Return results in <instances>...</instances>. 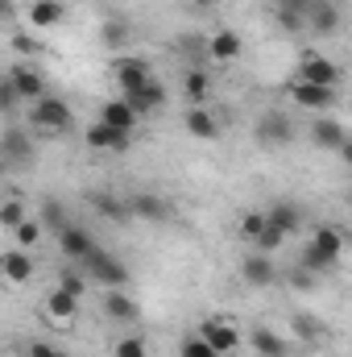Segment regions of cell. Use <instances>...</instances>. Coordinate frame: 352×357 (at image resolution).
I'll return each mask as SVG.
<instances>
[{
	"instance_id": "f1b7e54d",
	"label": "cell",
	"mask_w": 352,
	"mask_h": 357,
	"mask_svg": "<svg viewBox=\"0 0 352 357\" xmlns=\"http://www.w3.org/2000/svg\"><path fill=\"white\" fill-rule=\"evenodd\" d=\"M182 88H186V96H191V104H203V100H207V91H211V79H207V71H203V67H186Z\"/></svg>"
},
{
	"instance_id": "7a4b0ae2",
	"label": "cell",
	"mask_w": 352,
	"mask_h": 357,
	"mask_svg": "<svg viewBox=\"0 0 352 357\" xmlns=\"http://www.w3.org/2000/svg\"><path fill=\"white\" fill-rule=\"evenodd\" d=\"M29 125L33 129H42V133H67L71 125H75V108L63 100V96H42V100H33L29 104Z\"/></svg>"
},
{
	"instance_id": "9c48e42d",
	"label": "cell",
	"mask_w": 352,
	"mask_h": 357,
	"mask_svg": "<svg viewBox=\"0 0 352 357\" xmlns=\"http://www.w3.org/2000/svg\"><path fill=\"white\" fill-rule=\"evenodd\" d=\"M340 25H344L340 0H315V4H311V13H307V29H311L315 38H332V33H340Z\"/></svg>"
},
{
	"instance_id": "7c38bea8",
	"label": "cell",
	"mask_w": 352,
	"mask_h": 357,
	"mask_svg": "<svg viewBox=\"0 0 352 357\" xmlns=\"http://www.w3.org/2000/svg\"><path fill=\"white\" fill-rule=\"evenodd\" d=\"M125 104H129L137 116H154L158 108H166V84L150 75V79H145L137 91H129V96H125Z\"/></svg>"
},
{
	"instance_id": "e0dca14e",
	"label": "cell",
	"mask_w": 352,
	"mask_h": 357,
	"mask_svg": "<svg viewBox=\"0 0 352 357\" xmlns=\"http://www.w3.org/2000/svg\"><path fill=\"white\" fill-rule=\"evenodd\" d=\"M88 146L91 150H104V154H125L129 146H133V133H125V129H112V125H91L88 129Z\"/></svg>"
},
{
	"instance_id": "b9f144b4",
	"label": "cell",
	"mask_w": 352,
	"mask_h": 357,
	"mask_svg": "<svg viewBox=\"0 0 352 357\" xmlns=\"http://www.w3.org/2000/svg\"><path fill=\"white\" fill-rule=\"evenodd\" d=\"M13 46H17V54H42V50H46L33 33H17V38H13Z\"/></svg>"
},
{
	"instance_id": "5bb4252c",
	"label": "cell",
	"mask_w": 352,
	"mask_h": 357,
	"mask_svg": "<svg viewBox=\"0 0 352 357\" xmlns=\"http://www.w3.org/2000/svg\"><path fill=\"white\" fill-rule=\"evenodd\" d=\"M129 212H133V220H154V225H162V220L175 216V208H170L162 195H154V191H137V195H129Z\"/></svg>"
},
{
	"instance_id": "6da1fadb",
	"label": "cell",
	"mask_w": 352,
	"mask_h": 357,
	"mask_svg": "<svg viewBox=\"0 0 352 357\" xmlns=\"http://www.w3.org/2000/svg\"><path fill=\"white\" fill-rule=\"evenodd\" d=\"M344 245H349V241H344V233H340L336 225H319V229H315V237H311V245L303 250L298 266L311 270V274L319 278V274H328V270L344 258Z\"/></svg>"
},
{
	"instance_id": "7402d4cb",
	"label": "cell",
	"mask_w": 352,
	"mask_h": 357,
	"mask_svg": "<svg viewBox=\"0 0 352 357\" xmlns=\"http://www.w3.org/2000/svg\"><path fill=\"white\" fill-rule=\"evenodd\" d=\"M241 278L249 282V287H269L273 278H278V266H273V258L269 254H245V262H241Z\"/></svg>"
},
{
	"instance_id": "836d02e7",
	"label": "cell",
	"mask_w": 352,
	"mask_h": 357,
	"mask_svg": "<svg viewBox=\"0 0 352 357\" xmlns=\"http://www.w3.org/2000/svg\"><path fill=\"white\" fill-rule=\"evenodd\" d=\"M25 216H29V212H25V204H21V199H4V204H0V229H8V233H13Z\"/></svg>"
},
{
	"instance_id": "ab89813d",
	"label": "cell",
	"mask_w": 352,
	"mask_h": 357,
	"mask_svg": "<svg viewBox=\"0 0 352 357\" xmlns=\"http://www.w3.org/2000/svg\"><path fill=\"white\" fill-rule=\"evenodd\" d=\"M21 108V100H17V91L8 84V75H0V112H17Z\"/></svg>"
},
{
	"instance_id": "277c9868",
	"label": "cell",
	"mask_w": 352,
	"mask_h": 357,
	"mask_svg": "<svg viewBox=\"0 0 352 357\" xmlns=\"http://www.w3.org/2000/svg\"><path fill=\"white\" fill-rule=\"evenodd\" d=\"M294 79H303V84H319V88H340V79H344V71L328 59V54H319V50H307L303 59H298V71H294Z\"/></svg>"
},
{
	"instance_id": "4fadbf2b",
	"label": "cell",
	"mask_w": 352,
	"mask_h": 357,
	"mask_svg": "<svg viewBox=\"0 0 352 357\" xmlns=\"http://www.w3.org/2000/svg\"><path fill=\"white\" fill-rule=\"evenodd\" d=\"M54 237H58V250H63V258H67V262H75V266L88 258L91 250H95V237H91L88 229H79V225H63Z\"/></svg>"
},
{
	"instance_id": "2e32d148",
	"label": "cell",
	"mask_w": 352,
	"mask_h": 357,
	"mask_svg": "<svg viewBox=\"0 0 352 357\" xmlns=\"http://www.w3.org/2000/svg\"><path fill=\"white\" fill-rule=\"evenodd\" d=\"M88 204H91V212H99V216H104V220H112V225H129V220H133L129 199H125V195H116V191H91Z\"/></svg>"
},
{
	"instance_id": "4316f807",
	"label": "cell",
	"mask_w": 352,
	"mask_h": 357,
	"mask_svg": "<svg viewBox=\"0 0 352 357\" xmlns=\"http://www.w3.org/2000/svg\"><path fill=\"white\" fill-rule=\"evenodd\" d=\"M249 345H253L257 357H290L286 337H278L273 328H253V333H249Z\"/></svg>"
},
{
	"instance_id": "ffe728a7",
	"label": "cell",
	"mask_w": 352,
	"mask_h": 357,
	"mask_svg": "<svg viewBox=\"0 0 352 357\" xmlns=\"http://www.w3.org/2000/svg\"><path fill=\"white\" fill-rule=\"evenodd\" d=\"M137 112L125 104V96H112V100H104L99 104V125H112V129H125V133H133L137 129Z\"/></svg>"
},
{
	"instance_id": "f546056e",
	"label": "cell",
	"mask_w": 352,
	"mask_h": 357,
	"mask_svg": "<svg viewBox=\"0 0 352 357\" xmlns=\"http://www.w3.org/2000/svg\"><path fill=\"white\" fill-rule=\"evenodd\" d=\"M99 42H104L108 50H120V46L129 42V21H125V17H108L104 29H99Z\"/></svg>"
},
{
	"instance_id": "d6a6232c",
	"label": "cell",
	"mask_w": 352,
	"mask_h": 357,
	"mask_svg": "<svg viewBox=\"0 0 352 357\" xmlns=\"http://www.w3.org/2000/svg\"><path fill=\"white\" fill-rule=\"evenodd\" d=\"M241 237H245V245H253L257 237H262V229H265V212H257V208H249L245 216H241Z\"/></svg>"
},
{
	"instance_id": "bcb514c9",
	"label": "cell",
	"mask_w": 352,
	"mask_h": 357,
	"mask_svg": "<svg viewBox=\"0 0 352 357\" xmlns=\"http://www.w3.org/2000/svg\"><path fill=\"white\" fill-rule=\"evenodd\" d=\"M191 4H195V8H216L220 0H191Z\"/></svg>"
},
{
	"instance_id": "74e56055",
	"label": "cell",
	"mask_w": 352,
	"mask_h": 357,
	"mask_svg": "<svg viewBox=\"0 0 352 357\" xmlns=\"http://www.w3.org/2000/svg\"><path fill=\"white\" fill-rule=\"evenodd\" d=\"M112 357H150V349H145V341H141V337H125V341H116Z\"/></svg>"
},
{
	"instance_id": "8992f818",
	"label": "cell",
	"mask_w": 352,
	"mask_h": 357,
	"mask_svg": "<svg viewBox=\"0 0 352 357\" xmlns=\"http://www.w3.org/2000/svg\"><path fill=\"white\" fill-rule=\"evenodd\" d=\"M257 142L265 150H282V146L294 142V125H290V116L282 108H265L257 116Z\"/></svg>"
},
{
	"instance_id": "7dc6e473",
	"label": "cell",
	"mask_w": 352,
	"mask_h": 357,
	"mask_svg": "<svg viewBox=\"0 0 352 357\" xmlns=\"http://www.w3.org/2000/svg\"><path fill=\"white\" fill-rule=\"evenodd\" d=\"M8 8H13V4H8V0H0V17H8Z\"/></svg>"
},
{
	"instance_id": "d590c367",
	"label": "cell",
	"mask_w": 352,
	"mask_h": 357,
	"mask_svg": "<svg viewBox=\"0 0 352 357\" xmlns=\"http://www.w3.org/2000/svg\"><path fill=\"white\" fill-rule=\"evenodd\" d=\"M282 245H286V233H278V229L265 220V229H262V237L253 241V250H257V254H273V250H282Z\"/></svg>"
},
{
	"instance_id": "ee69618b",
	"label": "cell",
	"mask_w": 352,
	"mask_h": 357,
	"mask_svg": "<svg viewBox=\"0 0 352 357\" xmlns=\"http://www.w3.org/2000/svg\"><path fill=\"white\" fill-rule=\"evenodd\" d=\"M25 357H63V349L50 345V341H29V354Z\"/></svg>"
},
{
	"instance_id": "603a6c76",
	"label": "cell",
	"mask_w": 352,
	"mask_h": 357,
	"mask_svg": "<svg viewBox=\"0 0 352 357\" xmlns=\"http://www.w3.org/2000/svg\"><path fill=\"white\" fill-rule=\"evenodd\" d=\"M241 50H245V42L237 29H216L207 38V59H216V63H232V59H241Z\"/></svg>"
},
{
	"instance_id": "c3c4849f",
	"label": "cell",
	"mask_w": 352,
	"mask_h": 357,
	"mask_svg": "<svg viewBox=\"0 0 352 357\" xmlns=\"http://www.w3.org/2000/svg\"><path fill=\"white\" fill-rule=\"evenodd\" d=\"M4 175H8V167H4V158H0V178H4Z\"/></svg>"
},
{
	"instance_id": "ba28073f",
	"label": "cell",
	"mask_w": 352,
	"mask_h": 357,
	"mask_svg": "<svg viewBox=\"0 0 352 357\" xmlns=\"http://www.w3.org/2000/svg\"><path fill=\"white\" fill-rule=\"evenodd\" d=\"M4 75H8V84H13V91H17L21 104H33V100L46 96V75H42L38 67H29V63H17V67H8Z\"/></svg>"
},
{
	"instance_id": "484cf974",
	"label": "cell",
	"mask_w": 352,
	"mask_h": 357,
	"mask_svg": "<svg viewBox=\"0 0 352 357\" xmlns=\"http://www.w3.org/2000/svg\"><path fill=\"white\" fill-rule=\"evenodd\" d=\"M265 220L278 229V233H286V237H294L298 233V225H303V212L294 208V204H286V199H278L273 208H265Z\"/></svg>"
},
{
	"instance_id": "3957f363",
	"label": "cell",
	"mask_w": 352,
	"mask_h": 357,
	"mask_svg": "<svg viewBox=\"0 0 352 357\" xmlns=\"http://www.w3.org/2000/svg\"><path fill=\"white\" fill-rule=\"evenodd\" d=\"M79 270L88 274V282H99V287H108V291H112V287H125V282H129V266H125L120 258H112V254H108L104 245H95L88 258L79 262Z\"/></svg>"
},
{
	"instance_id": "83f0119b",
	"label": "cell",
	"mask_w": 352,
	"mask_h": 357,
	"mask_svg": "<svg viewBox=\"0 0 352 357\" xmlns=\"http://www.w3.org/2000/svg\"><path fill=\"white\" fill-rule=\"evenodd\" d=\"M63 17H67L63 0H33L29 4V25H38V29H54V25H63Z\"/></svg>"
},
{
	"instance_id": "9a60e30c",
	"label": "cell",
	"mask_w": 352,
	"mask_h": 357,
	"mask_svg": "<svg viewBox=\"0 0 352 357\" xmlns=\"http://www.w3.org/2000/svg\"><path fill=\"white\" fill-rule=\"evenodd\" d=\"M33 258H29V250H8V254H0V282H8V287H25L29 278H33Z\"/></svg>"
},
{
	"instance_id": "8d00e7d4",
	"label": "cell",
	"mask_w": 352,
	"mask_h": 357,
	"mask_svg": "<svg viewBox=\"0 0 352 357\" xmlns=\"http://www.w3.org/2000/svg\"><path fill=\"white\" fill-rule=\"evenodd\" d=\"M63 225H67L63 204H58V199H46V204H42V229H54V233H58Z\"/></svg>"
},
{
	"instance_id": "7bdbcfd3",
	"label": "cell",
	"mask_w": 352,
	"mask_h": 357,
	"mask_svg": "<svg viewBox=\"0 0 352 357\" xmlns=\"http://www.w3.org/2000/svg\"><path fill=\"white\" fill-rule=\"evenodd\" d=\"M290 282H294V287H298V291H315V287H319V278H315V274H311V270H294V274H290Z\"/></svg>"
},
{
	"instance_id": "8fae6325",
	"label": "cell",
	"mask_w": 352,
	"mask_h": 357,
	"mask_svg": "<svg viewBox=\"0 0 352 357\" xmlns=\"http://www.w3.org/2000/svg\"><path fill=\"white\" fill-rule=\"evenodd\" d=\"M182 129H186L191 137H199V142H216V137L224 133L220 116H216L211 108H203V104H191V108L182 112Z\"/></svg>"
},
{
	"instance_id": "60d3db41",
	"label": "cell",
	"mask_w": 352,
	"mask_h": 357,
	"mask_svg": "<svg viewBox=\"0 0 352 357\" xmlns=\"http://www.w3.org/2000/svg\"><path fill=\"white\" fill-rule=\"evenodd\" d=\"M273 17H278V29H286V33H303V29H307V21L294 17V13H286V8H278Z\"/></svg>"
},
{
	"instance_id": "f35d334b",
	"label": "cell",
	"mask_w": 352,
	"mask_h": 357,
	"mask_svg": "<svg viewBox=\"0 0 352 357\" xmlns=\"http://www.w3.org/2000/svg\"><path fill=\"white\" fill-rule=\"evenodd\" d=\"M178 357H220L211 345H203L199 337H182V345H178Z\"/></svg>"
},
{
	"instance_id": "44dd1931",
	"label": "cell",
	"mask_w": 352,
	"mask_h": 357,
	"mask_svg": "<svg viewBox=\"0 0 352 357\" xmlns=\"http://www.w3.org/2000/svg\"><path fill=\"white\" fill-rule=\"evenodd\" d=\"M104 316L108 320H120V324H133V320H141V303L133 295H125L120 287H112L104 295Z\"/></svg>"
},
{
	"instance_id": "4dcf8cb0",
	"label": "cell",
	"mask_w": 352,
	"mask_h": 357,
	"mask_svg": "<svg viewBox=\"0 0 352 357\" xmlns=\"http://www.w3.org/2000/svg\"><path fill=\"white\" fill-rule=\"evenodd\" d=\"M178 54H182L191 67H199V63L207 59V38H203V33H182V38H178Z\"/></svg>"
},
{
	"instance_id": "d4e9b609",
	"label": "cell",
	"mask_w": 352,
	"mask_h": 357,
	"mask_svg": "<svg viewBox=\"0 0 352 357\" xmlns=\"http://www.w3.org/2000/svg\"><path fill=\"white\" fill-rule=\"evenodd\" d=\"M311 142H315L319 150H340V146L349 142V129H344L336 116H319V121L311 125Z\"/></svg>"
},
{
	"instance_id": "ac0fdd59",
	"label": "cell",
	"mask_w": 352,
	"mask_h": 357,
	"mask_svg": "<svg viewBox=\"0 0 352 357\" xmlns=\"http://www.w3.org/2000/svg\"><path fill=\"white\" fill-rule=\"evenodd\" d=\"M42 307H46V320H50V324H75V316H79V295L54 287Z\"/></svg>"
},
{
	"instance_id": "30bf717a",
	"label": "cell",
	"mask_w": 352,
	"mask_h": 357,
	"mask_svg": "<svg viewBox=\"0 0 352 357\" xmlns=\"http://www.w3.org/2000/svg\"><path fill=\"white\" fill-rule=\"evenodd\" d=\"M154 71H150V63L145 59H133V54H120L116 63H112V79H116V88L120 96H129V91H137L145 79H150Z\"/></svg>"
},
{
	"instance_id": "f6af8a7d",
	"label": "cell",
	"mask_w": 352,
	"mask_h": 357,
	"mask_svg": "<svg viewBox=\"0 0 352 357\" xmlns=\"http://www.w3.org/2000/svg\"><path fill=\"white\" fill-rule=\"evenodd\" d=\"M311 4H315V0H278V8H286V13H294V17H303V21H307Z\"/></svg>"
},
{
	"instance_id": "52a82bcc",
	"label": "cell",
	"mask_w": 352,
	"mask_h": 357,
	"mask_svg": "<svg viewBox=\"0 0 352 357\" xmlns=\"http://www.w3.org/2000/svg\"><path fill=\"white\" fill-rule=\"evenodd\" d=\"M203 345H211L216 354L224 357V354H232L237 345H241V333H237V324L232 320H220V316H207L203 324H199V333H195Z\"/></svg>"
},
{
	"instance_id": "5b68a950",
	"label": "cell",
	"mask_w": 352,
	"mask_h": 357,
	"mask_svg": "<svg viewBox=\"0 0 352 357\" xmlns=\"http://www.w3.org/2000/svg\"><path fill=\"white\" fill-rule=\"evenodd\" d=\"M286 96H290V104H298V108H307V112H328V108H336L340 88H319V84L290 79V84H286Z\"/></svg>"
},
{
	"instance_id": "1f68e13d",
	"label": "cell",
	"mask_w": 352,
	"mask_h": 357,
	"mask_svg": "<svg viewBox=\"0 0 352 357\" xmlns=\"http://www.w3.org/2000/svg\"><path fill=\"white\" fill-rule=\"evenodd\" d=\"M13 241H17V250H33L38 241H42V220H33V216H25L17 229H13Z\"/></svg>"
},
{
	"instance_id": "e575fe53",
	"label": "cell",
	"mask_w": 352,
	"mask_h": 357,
	"mask_svg": "<svg viewBox=\"0 0 352 357\" xmlns=\"http://www.w3.org/2000/svg\"><path fill=\"white\" fill-rule=\"evenodd\" d=\"M54 287H63V291H71V295L83 299V295H88V274H83V270H63Z\"/></svg>"
},
{
	"instance_id": "cb8c5ba5",
	"label": "cell",
	"mask_w": 352,
	"mask_h": 357,
	"mask_svg": "<svg viewBox=\"0 0 352 357\" xmlns=\"http://www.w3.org/2000/svg\"><path fill=\"white\" fill-rule=\"evenodd\" d=\"M290 328H294V337H298L303 345H311V349H315V345H323V341L332 337V333H328V324H323L319 316H311V312H294V316H290Z\"/></svg>"
},
{
	"instance_id": "d6986e66",
	"label": "cell",
	"mask_w": 352,
	"mask_h": 357,
	"mask_svg": "<svg viewBox=\"0 0 352 357\" xmlns=\"http://www.w3.org/2000/svg\"><path fill=\"white\" fill-rule=\"evenodd\" d=\"M0 158H4V167H29V162H33V142H29L21 129H4V137H0Z\"/></svg>"
}]
</instances>
